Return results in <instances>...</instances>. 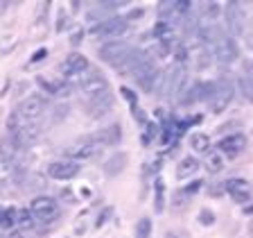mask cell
I'll use <instances>...</instances> for the list:
<instances>
[{"mask_svg":"<svg viewBox=\"0 0 253 238\" xmlns=\"http://www.w3.org/2000/svg\"><path fill=\"white\" fill-rule=\"evenodd\" d=\"M131 53H134V48L124 41H109L104 46H100V50H97L100 59L109 66H115V68H120L124 61L129 59Z\"/></svg>","mask_w":253,"mask_h":238,"instance_id":"1","label":"cell"},{"mask_svg":"<svg viewBox=\"0 0 253 238\" xmlns=\"http://www.w3.org/2000/svg\"><path fill=\"white\" fill-rule=\"evenodd\" d=\"M30 211L34 215V220L43 222V225H50V222H54L59 218V204H57V200H52L47 195L34 197L30 202Z\"/></svg>","mask_w":253,"mask_h":238,"instance_id":"2","label":"cell"},{"mask_svg":"<svg viewBox=\"0 0 253 238\" xmlns=\"http://www.w3.org/2000/svg\"><path fill=\"white\" fill-rule=\"evenodd\" d=\"M79 86H82V91L89 95L91 100H93V98H100V95L111 93L106 78L102 75L100 71H95V68H91V71L84 73V78L79 79Z\"/></svg>","mask_w":253,"mask_h":238,"instance_id":"3","label":"cell"},{"mask_svg":"<svg viewBox=\"0 0 253 238\" xmlns=\"http://www.w3.org/2000/svg\"><path fill=\"white\" fill-rule=\"evenodd\" d=\"M131 25L127 23V18H120V16H113L109 21H104L102 25H93L91 27V34L95 36H102V39H120V36L129 34Z\"/></svg>","mask_w":253,"mask_h":238,"instance_id":"4","label":"cell"},{"mask_svg":"<svg viewBox=\"0 0 253 238\" xmlns=\"http://www.w3.org/2000/svg\"><path fill=\"white\" fill-rule=\"evenodd\" d=\"M100 152V143L95 141V136H86L79 138V141L70 143L66 148V157H70L72 161H82V159H91Z\"/></svg>","mask_w":253,"mask_h":238,"instance_id":"5","label":"cell"},{"mask_svg":"<svg viewBox=\"0 0 253 238\" xmlns=\"http://www.w3.org/2000/svg\"><path fill=\"white\" fill-rule=\"evenodd\" d=\"M237 54H240V46H237L235 36L230 34H224L215 46H212V57L222 64H230V61L237 59Z\"/></svg>","mask_w":253,"mask_h":238,"instance_id":"6","label":"cell"},{"mask_svg":"<svg viewBox=\"0 0 253 238\" xmlns=\"http://www.w3.org/2000/svg\"><path fill=\"white\" fill-rule=\"evenodd\" d=\"M131 75H134L136 84H138L142 91H154L156 89V82H159L161 73L156 71V66L152 64V59H145L134 73H131Z\"/></svg>","mask_w":253,"mask_h":238,"instance_id":"7","label":"cell"},{"mask_svg":"<svg viewBox=\"0 0 253 238\" xmlns=\"http://www.w3.org/2000/svg\"><path fill=\"white\" fill-rule=\"evenodd\" d=\"M47 175L52 179H59V182H68V179L77 177L79 175V163L72 159H57L47 163Z\"/></svg>","mask_w":253,"mask_h":238,"instance_id":"8","label":"cell"},{"mask_svg":"<svg viewBox=\"0 0 253 238\" xmlns=\"http://www.w3.org/2000/svg\"><path fill=\"white\" fill-rule=\"evenodd\" d=\"M181 68L183 66L172 64L159 75V82H156V93H159V98H172V91H174V84H177V78H179V71H181Z\"/></svg>","mask_w":253,"mask_h":238,"instance_id":"9","label":"cell"},{"mask_svg":"<svg viewBox=\"0 0 253 238\" xmlns=\"http://www.w3.org/2000/svg\"><path fill=\"white\" fill-rule=\"evenodd\" d=\"M46 107H47L46 98H41V95L34 93V95H27L25 100H21V105H18V113H21L25 120H34L46 111Z\"/></svg>","mask_w":253,"mask_h":238,"instance_id":"10","label":"cell"},{"mask_svg":"<svg viewBox=\"0 0 253 238\" xmlns=\"http://www.w3.org/2000/svg\"><path fill=\"white\" fill-rule=\"evenodd\" d=\"M86 71H89V59L79 53H70L66 57L64 64H61V73L66 78H75V75H82Z\"/></svg>","mask_w":253,"mask_h":238,"instance_id":"11","label":"cell"},{"mask_svg":"<svg viewBox=\"0 0 253 238\" xmlns=\"http://www.w3.org/2000/svg\"><path fill=\"white\" fill-rule=\"evenodd\" d=\"M224 16H226V23H229V30L242 34L244 30V14H242V2H226L224 7Z\"/></svg>","mask_w":253,"mask_h":238,"instance_id":"12","label":"cell"},{"mask_svg":"<svg viewBox=\"0 0 253 238\" xmlns=\"http://www.w3.org/2000/svg\"><path fill=\"white\" fill-rule=\"evenodd\" d=\"M93 136H95V141L100 143V148H115V145L122 141V127H120L118 123H113V125L100 130L97 134H93Z\"/></svg>","mask_w":253,"mask_h":238,"instance_id":"13","label":"cell"},{"mask_svg":"<svg viewBox=\"0 0 253 238\" xmlns=\"http://www.w3.org/2000/svg\"><path fill=\"white\" fill-rule=\"evenodd\" d=\"M217 148L222 150V152H226L229 157H235L247 148V136L240 134V132H237V134H229V136H224L222 141L217 143Z\"/></svg>","mask_w":253,"mask_h":238,"instance_id":"14","label":"cell"},{"mask_svg":"<svg viewBox=\"0 0 253 238\" xmlns=\"http://www.w3.org/2000/svg\"><path fill=\"white\" fill-rule=\"evenodd\" d=\"M36 82H39V86H41L47 95H54V98H66V95H70V86H68L64 79H46L43 75H39Z\"/></svg>","mask_w":253,"mask_h":238,"instance_id":"15","label":"cell"},{"mask_svg":"<svg viewBox=\"0 0 253 238\" xmlns=\"http://www.w3.org/2000/svg\"><path fill=\"white\" fill-rule=\"evenodd\" d=\"M111 107H113V95L106 93V95H100V98H93V100L86 105V111H89V116H93V118H102L104 113H109Z\"/></svg>","mask_w":253,"mask_h":238,"instance_id":"16","label":"cell"},{"mask_svg":"<svg viewBox=\"0 0 253 238\" xmlns=\"http://www.w3.org/2000/svg\"><path fill=\"white\" fill-rule=\"evenodd\" d=\"M23 150V145L18 143V138L14 134L7 132L5 136L0 138V159H7V161H14V157H18V152Z\"/></svg>","mask_w":253,"mask_h":238,"instance_id":"17","label":"cell"},{"mask_svg":"<svg viewBox=\"0 0 253 238\" xmlns=\"http://www.w3.org/2000/svg\"><path fill=\"white\" fill-rule=\"evenodd\" d=\"M127 166V155L124 152H115V155L109 157V161L104 163V173L109 177H115V175L122 173V168Z\"/></svg>","mask_w":253,"mask_h":238,"instance_id":"18","label":"cell"},{"mask_svg":"<svg viewBox=\"0 0 253 238\" xmlns=\"http://www.w3.org/2000/svg\"><path fill=\"white\" fill-rule=\"evenodd\" d=\"M197 170H199V161L194 159V157H183V159L179 161L177 177L179 179H188V177H192Z\"/></svg>","mask_w":253,"mask_h":238,"instance_id":"19","label":"cell"},{"mask_svg":"<svg viewBox=\"0 0 253 238\" xmlns=\"http://www.w3.org/2000/svg\"><path fill=\"white\" fill-rule=\"evenodd\" d=\"M152 32H154V36H156V41H172V39H174V27H172L170 21H163V18L154 25Z\"/></svg>","mask_w":253,"mask_h":238,"instance_id":"20","label":"cell"},{"mask_svg":"<svg viewBox=\"0 0 253 238\" xmlns=\"http://www.w3.org/2000/svg\"><path fill=\"white\" fill-rule=\"evenodd\" d=\"M190 148H192L197 155H208V150H210V138H208V134H201V132L192 134V136H190Z\"/></svg>","mask_w":253,"mask_h":238,"instance_id":"21","label":"cell"},{"mask_svg":"<svg viewBox=\"0 0 253 238\" xmlns=\"http://www.w3.org/2000/svg\"><path fill=\"white\" fill-rule=\"evenodd\" d=\"M237 86H240V93L244 95L247 102H253V75L251 73H244L237 78Z\"/></svg>","mask_w":253,"mask_h":238,"instance_id":"22","label":"cell"},{"mask_svg":"<svg viewBox=\"0 0 253 238\" xmlns=\"http://www.w3.org/2000/svg\"><path fill=\"white\" fill-rule=\"evenodd\" d=\"M16 170H18V166L14 161L0 159V184H2V182H9L12 177H16Z\"/></svg>","mask_w":253,"mask_h":238,"instance_id":"23","label":"cell"},{"mask_svg":"<svg viewBox=\"0 0 253 238\" xmlns=\"http://www.w3.org/2000/svg\"><path fill=\"white\" fill-rule=\"evenodd\" d=\"M18 209H0V229H12L16 225Z\"/></svg>","mask_w":253,"mask_h":238,"instance_id":"24","label":"cell"},{"mask_svg":"<svg viewBox=\"0 0 253 238\" xmlns=\"http://www.w3.org/2000/svg\"><path fill=\"white\" fill-rule=\"evenodd\" d=\"M16 225L21 227V229H32V227H34V215H32L30 209H18Z\"/></svg>","mask_w":253,"mask_h":238,"instance_id":"25","label":"cell"},{"mask_svg":"<svg viewBox=\"0 0 253 238\" xmlns=\"http://www.w3.org/2000/svg\"><path fill=\"white\" fill-rule=\"evenodd\" d=\"M224 190L226 193H240V190H249V182L247 179H229V182H224Z\"/></svg>","mask_w":253,"mask_h":238,"instance_id":"26","label":"cell"},{"mask_svg":"<svg viewBox=\"0 0 253 238\" xmlns=\"http://www.w3.org/2000/svg\"><path fill=\"white\" fill-rule=\"evenodd\" d=\"M152 236V220L149 218H140L136 222V238H149Z\"/></svg>","mask_w":253,"mask_h":238,"instance_id":"27","label":"cell"},{"mask_svg":"<svg viewBox=\"0 0 253 238\" xmlns=\"http://www.w3.org/2000/svg\"><path fill=\"white\" fill-rule=\"evenodd\" d=\"M170 53H172V41H156V46H154V54H156L159 59H165Z\"/></svg>","mask_w":253,"mask_h":238,"instance_id":"28","label":"cell"},{"mask_svg":"<svg viewBox=\"0 0 253 238\" xmlns=\"http://www.w3.org/2000/svg\"><path fill=\"white\" fill-rule=\"evenodd\" d=\"M219 12H222V7H219L217 2H204V5H201V14L206 18H217Z\"/></svg>","mask_w":253,"mask_h":238,"instance_id":"29","label":"cell"},{"mask_svg":"<svg viewBox=\"0 0 253 238\" xmlns=\"http://www.w3.org/2000/svg\"><path fill=\"white\" fill-rule=\"evenodd\" d=\"M120 93H122V98L127 100V105L131 107V111H136V109H138V95H136L131 89H127V86H122V89H120Z\"/></svg>","mask_w":253,"mask_h":238,"instance_id":"30","label":"cell"},{"mask_svg":"<svg viewBox=\"0 0 253 238\" xmlns=\"http://www.w3.org/2000/svg\"><path fill=\"white\" fill-rule=\"evenodd\" d=\"M163 186H165V184L159 179V182H156V204H154V209H156V213H163V207H165V204H163V193H165Z\"/></svg>","mask_w":253,"mask_h":238,"instance_id":"31","label":"cell"},{"mask_svg":"<svg viewBox=\"0 0 253 238\" xmlns=\"http://www.w3.org/2000/svg\"><path fill=\"white\" fill-rule=\"evenodd\" d=\"M145 127H147V132L142 134V138H140V141H142V145H149L154 136H159V132H161V130H159V127H156V125H154V123H147V125H145Z\"/></svg>","mask_w":253,"mask_h":238,"instance_id":"32","label":"cell"},{"mask_svg":"<svg viewBox=\"0 0 253 238\" xmlns=\"http://www.w3.org/2000/svg\"><path fill=\"white\" fill-rule=\"evenodd\" d=\"M197 218H199V222H201V225H206V227L215 225V220H217V218H215V213H212L210 209H201Z\"/></svg>","mask_w":253,"mask_h":238,"instance_id":"33","label":"cell"},{"mask_svg":"<svg viewBox=\"0 0 253 238\" xmlns=\"http://www.w3.org/2000/svg\"><path fill=\"white\" fill-rule=\"evenodd\" d=\"M224 168V159L219 155H210L208 157V170H210V173H219V170H222Z\"/></svg>","mask_w":253,"mask_h":238,"instance_id":"34","label":"cell"},{"mask_svg":"<svg viewBox=\"0 0 253 238\" xmlns=\"http://www.w3.org/2000/svg\"><path fill=\"white\" fill-rule=\"evenodd\" d=\"M235 204H249L251 202V190H240V193H230Z\"/></svg>","mask_w":253,"mask_h":238,"instance_id":"35","label":"cell"},{"mask_svg":"<svg viewBox=\"0 0 253 238\" xmlns=\"http://www.w3.org/2000/svg\"><path fill=\"white\" fill-rule=\"evenodd\" d=\"M14 46H16V41H14V36L12 34H7L2 41H0V54H7V53H12Z\"/></svg>","mask_w":253,"mask_h":238,"instance_id":"36","label":"cell"},{"mask_svg":"<svg viewBox=\"0 0 253 238\" xmlns=\"http://www.w3.org/2000/svg\"><path fill=\"white\" fill-rule=\"evenodd\" d=\"M174 57H177V61H174V64L183 66L185 61H188V48H185V46H179L177 50H174Z\"/></svg>","mask_w":253,"mask_h":238,"instance_id":"37","label":"cell"},{"mask_svg":"<svg viewBox=\"0 0 253 238\" xmlns=\"http://www.w3.org/2000/svg\"><path fill=\"white\" fill-rule=\"evenodd\" d=\"M201 186H204V182H201V179H199V182H192V184H188L185 188H183V195H194V193H197Z\"/></svg>","mask_w":253,"mask_h":238,"instance_id":"38","label":"cell"},{"mask_svg":"<svg viewBox=\"0 0 253 238\" xmlns=\"http://www.w3.org/2000/svg\"><path fill=\"white\" fill-rule=\"evenodd\" d=\"M82 39H84V30H82V27H77V30L70 34V46H79Z\"/></svg>","mask_w":253,"mask_h":238,"instance_id":"39","label":"cell"},{"mask_svg":"<svg viewBox=\"0 0 253 238\" xmlns=\"http://www.w3.org/2000/svg\"><path fill=\"white\" fill-rule=\"evenodd\" d=\"M142 14H145V9H140V7H138V9H131V12L127 14L124 18H127V23H131V21H136V18H140Z\"/></svg>","mask_w":253,"mask_h":238,"instance_id":"40","label":"cell"},{"mask_svg":"<svg viewBox=\"0 0 253 238\" xmlns=\"http://www.w3.org/2000/svg\"><path fill=\"white\" fill-rule=\"evenodd\" d=\"M109 215H111V209H104V211H102V215H100V218H97V222H95V225H97V227H102V225H104V220H106V218H109Z\"/></svg>","mask_w":253,"mask_h":238,"instance_id":"41","label":"cell"},{"mask_svg":"<svg viewBox=\"0 0 253 238\" xmlns=\"http://www.w3.org/2000/svg\"><path fill=\"white\" fill-rule=\"evenodd\" d=\"M46 54H47V50H46V48H41L39 53H34V54H32V61H41L43 57H46Z\"/></svg>","mask_w":253,"mask_h":238,"instance_id":"42","label":"cell"},{"mask_svg":"<svg viewBox=\"0 0 253 238\" xmlns=\"http://www.w3.org/2000/svg\"><path fill=\"white\" fill-rule=\"evenodd\" d=\"M7 238H23V234H12V236H7Z\"/></svg>","mask_w":253,"mask_h":238,"instance_id":"43","label":"cell"},{"mask_svg":"<svg viewBox=\"0 0 253 238\" xmlns=\"http://www.w3.org/2000/svg\"><path fill=\"white\" fill-rule=\"evenodd\" d=\"M170 238H177V236H170Z\"/></svg>","mask_w":253,"mask_h":238,"instance_id":"44","label":"cell"}]
</instances>
